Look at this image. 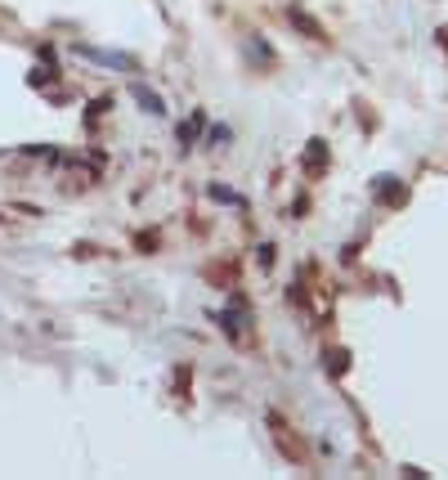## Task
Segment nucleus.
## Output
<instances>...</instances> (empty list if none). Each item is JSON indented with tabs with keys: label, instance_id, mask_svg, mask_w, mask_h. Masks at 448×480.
<instances>
[{
	"label": "nucleus",
	"instance_id": "6e6552de",
	"mask_svg": "<svg viewBox=\"0 0 448 480\" xmlns=\"http://www.w3.org/2000/svg\"><path fill=\"white\" fill-rule=\"evenodd\" d=\"M27 81H32V86H50V81H54V72H50V68H36Z\"/></svg>",
	"mask_w": 448,
	"mask_h": 480
},
{
	"label": "nucleus",
	"instance_id": "f03ea898",
	"mask_svg": "<svg viewBox=\"0 0 448 480\" xmlns=\"http://www.w3.org/2000/svg\"><path fill=\"white\" fill-rule=\"evenodd\" d=\"M76 50L85 54V59H94V63H103V68H117V72H130L135 63L126 59V54H108V50H90V45H76Z\"/></svg>",
	"mask_w": 448,
	"mask_h": 480
},
{
	"label": "nucleus",
	"instance_id": "39448f33",
	"mask_svg": "<svg viewBox=\"0 0 448 480\" xmlns=\"http://www.w3.org/2000/svg\"><path fill=\"white\" fill-rule=\"evenodd\" d=\"M323 166H328V144H323V139H310V153H305V171L319 175Z\"/></svg>",
	"mask_w": 448,
	"mask_h": 480
},
{
	"label": "nucleus",
	"instance_id": "423d86ee",
	"mask_svg": "<svg viewBox=\"0 0 448 480\" xmlns=\"http://www.w3.org/2000/svg\"><path fill=\"white\" fill-rule=\"evenodd\" d=\"M202 126H206V117H202V112H193V117H188V126H179V130H175V135H179V144L188 148V144L197 139V130H202Z\"/></svg>",
	"mask_w": 448,
	"mask_h": 480
},
{
	"label": "nucleus",
	"instance_id": "0eeeda50",
	"mask_svg": "<svg viewBox=\"0 0 448 480\" xmlns=\"http://www.w3.org/2000/svg\"><path fill=\"white\" fill-rule=\"evenodd\" d=\"M377 193L386 197V202H404V189H399V180H390V175H381V180H377Z\"/></svg>",
	"mask_w": 448,
	"mask_h": 480
},
{
	"label": "nucleus",
	"instance_id": "1a4fd4ad",
	"mask_svg": "<svg viewBox=\"0 0 448 480\" xmlns=\"http://www.w3.org/2000/svg\"><path fill=\"white\" fill-rule=\"evenodd\" d=\"M211 197H215V202H238V193L233 189H220V184H211Z\"/></svg>",
	"mask_w": 448,
	"mask_h": 480
},
{
	"label": "nucleus",
	"instance_id": "f257e3e1",
	"mask_svg": "<svg viewBox=\"0 0 448 480\" xmlns=\"http://www.w3.org/2000/svg\"><path fill=\"white\" fill-rule=\"evenodd\" d=\"M130 95H135V103L148 112V117H166V103H161V95H157V90H148L144 81H135V86H130Z\"/></svg>",
	"mask_w": 448,
	"mask_h": 480
},
{
	"label": "nucleus",
	"instance_id": "9b49d317",
	"mask_svg": "<svg viewBox=\"0 0 448 480\" xmlns=\"http://www.w3.org/2000/svg\"><path fill=\"white\" fill-rule=\"evenodd\" d=\"M0 220H5V215H0Z\"/></svg>",
	"mask_w": 448,
	"mask_h": 480
},
{
	"label": "nucleus",
	"instance_id": "9d476101",
	"mask_svg": "<svg viewBox=\"0 0 448 480\" xmlns=\"http://www.w3.org/2000/svg\"><path fill=\"white\" fill-rule=\"evenodd\" d=\"M206 139H211V144H229V126H211V135H206Z\"/></svg>",
	"mask_w": 448,
	"mask_h": 480
},
{
	"label": "nucleus",
	"instance_id": "7ed1b4c3",
	"mask_svg": "<svg viewBox=\"0 0 448 480\" xmlns=\"http://www.w3.org/2000/svg\"><path fill=\"white\" fill-rule=\"evenodd\" d=\"M215 319H220V328H224L229 337H233V341L242 337V301H233V305H229V310H220Z\"/></svg>",
	"mask_w": 448,
	"mask_h": 480
},
{
	"label": "nucleus",
	"instance_id": "20e7f679",
	"mask_svg": "<svg viewBox=\"0 0 448 480\" xmlns=\"http://www.w3.org/2000/svg\"><path fill=\"white\" fill-rule=\"evenodd\" d=\"M287 23H292V27H301V32L310 36V41H323V27L314 23V18L305 14V9H296V5H292V9H287Z\"/></svg>",
	"mask_w": 448,
	"mask_h": 480
}]
</instances>
